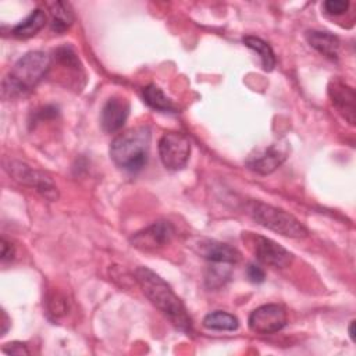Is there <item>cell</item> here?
<instances>
[{"label":"cell","instance_id":"obj_19","mask_svg":"<svg viewBox=\"0 0 356 356\" xmlns=\"http://www.w3.org/2000/svg\"><path fill=\"white\" fill-rule=\"evenodd\" d=\"M242 42L246 47H249L250 50H253L254 53L259 54L264 71H273L274 70L275 56H274V51H273V49L270 47V44L267 42H264L263 39H260L257 36H245L242 39Z\"/></svg>","mask_w":356,"mask_h":356},{"label":"cell","instance_id":"obj_8","mask_svg":"<svg viewBox=\"0 0 356 356\" xmlns=\"http://www.w3.org/2000/svg\"><path fill=\"white\" fill-rule=\"evenodd\" d=\"M174 234H175V229L170 221L159 220L152 222L146 228L135 232L129 238V242L136 249L150 252L170 243Z\"/></svg>","mask_w":356,"mask_h":356},{"label":"cell","instance_id":"obj_28","mask_svg":"<svg viewBox=\"0 0 356 356\" xmlns=\"http://www.w3.org/2000/svg\"><path fill=\"white\" fill-rule=\"evenodd\" d=\"M353 328H355V320H352L349 324V337H350L352 342H355V330Z\"/></svg>","mask_w":356,"mask_h":356},{"label":"cell","instance_id":"obj_7","mask_svg":"<svg viewBox=\"0 0 356 356\" xmlns=\"http://www.w3.org/2000/svg\"><path fill=\"white\" fill-rule=\"evenodd\" d=\"M248 325L250 331L260 335L275 334L286 325V312L277 303L259 306L249 314Z\"/></svg>","mask_w":356,"mask_h":356},{"label":"cell","instance_id":"obj_14","mask_svg":"<svg viewBox=\"0 0 356 356\" xmlns=\"http://www.w3.org/2000/svg\"><path fill=\"white\" fill-rule=\"evenodd\" d=\"M306 40L307 43L316 49L320 54L328 57V58H337L339 53V39L327 31H317L312 29L306 32Z\"/></svg>","mask_w":356,"mask_h":356},{"label":"cell","instance_id":"obj_10","mask_svg":"<svg viewBox=\"0 0 356 356\" xmlns=\"http://www.w3.org/2000/svg\"><path fill=\"white\" fill-rule=\"evenodd\" d=\"M191 246L197 254H200L203 259L211 263L232 264V263H236L241 257L239 252L234 246H229L228 243H224L216 239L197 238Z\"/></svg>","mask_w":356,"mask_h":356},{"label":"cell","instance_id":"obj_12","mask_svg":"<svg viewBox=\"0 0 356 356\" xmlns=\"http://www.w3.org/2000/svg\"><path fill=\"white\" fill-rule=\"evenodd\" d=\"M129 115V103L125 97L111 96L100 111V125L104 132L113 134L121 129Z\"/></svg>","mask_w":356,"mask_h":356},{"label":"cell","instance_id":"obj_16","mask_svg":"<svg viewBox=\"0 0 356 356\" xmlns=\"http://www.w3.org/2000/svg\"><path fill=\"white\" fill-rule=\"evenodd\" d=\"M50 26L56 33H64L74 22V13L68 3L56 1L50 4Z\"/></svg>","mask_w":356,"mask_h":356},{"label":"cell","instance_id":"obj_4","mask_svg":"<svg viewBox=\"0 0 356 356\" xmlns=\"http://www.w3.org/2000/svg\"><path fill=\"white\" fill-rule=\"evenodd\" d=\"M248 211L257 224L282 236L300 239L309 234L306 227L295 216L275 206L263 202H250Z\"/></svg>","mask_w":356,"mask_h":356},{"label":"cell","instance_id":"obj_21","mask_svg":"<svg viewBox=\"0 0 356 356\" xmlns=\"http://www.w3.org/2000/svg\"><path fill=\"white\" fill-rule=\"evenodd\" d=\"M54 56H56V60L64 65V67H68V68H72V70H79L81 68V63H79V58L76 56V53L74 51L72 47L70 46H61L58 47L56 51H54Z\"/></svg>","mask_w":356,"mask_h":356},{"label":"cell","instance_id":"obj_18","mask_svg":"<svg viewBox=\"0 0 356 356\" xmlns=\"http://www.w3.org/2000/svg\"><path fill=\"white\" fill-rule=\"evenodd\" d=\"M203 327L211 331H235L239 327V321L231 313L216 310L204 316Z\"/></svg>","mask_w":356,"mask_h":356},{"label":"cell","instance_id":"obj_25","mask_svg":"<svg viewBox=\"0 0 356 356\" xmlns=\"http://www.w3.org/2000/svg\"><path fill=\"white\" fill-rule=\"evenodd\" d=\"M3 352L8 355H29V350L25 343L21 342H10L3 346Z\"/></svg>","mask_w":356,"mask_h":356},{"label":"cell","instance_id":"obj_26","mask_svg":"<svg viewBox=\"0 0 356 356\" xmlns=\"http://www.w3.org/2000/svg\"><path fill=\"white\" fill-rule=\"evenodd\" d=\"M1 261L6 263L7 260H11L15 254V250H14V246L6 241V238H1Z\"/></svg>","mask_w":356,"mask_h":356},{"label":"cell","instance_id":"obj_9","mask_svg":"<svg viewBox=\"0 0 356 356\" xmlns=\"http://www.w3.org/2000/svg\"><path fill=\"white\" fill-rule=\"evenodd\" d=\"M253 252L260 263L274 268H285L293 260V254L288 249L261 235L253 238Z\"/></svg>","mask_w":356,"mask_h":356},{"label":"cell","instance_id":"obj_27","mask_svg":"<svg viewBox=\"0 0 356 356\" xmlns=\"http://www.w3.org/2000/svg\"><path fill=\"white\" fill-rule=\"evenodd\" d=\"M8 327H10V318H8V316L6 314V312L1 310V335L6 334V331L8 330Z\"/></svg>","mask_w":356,"mask_h":356},{"label":"cell","instance_id":"obj_3","mask_svg":"<svg viewBox=\"0 0 356 356\" xmlns=\"http://www.w3.org/2000/svg\"><path fill=\"white\" fill-rule=\"evenodd\" d=\"M152 131L147 125H138L118 134L110 143V157L125 171H140L149 159Z\"/></svg>","mask_w":356,"mask_h":356},{"label":"cell","instance_id":"obj_11","mask_svg":"<svg viewBox=\"0 0 356 356\" xmlns=\"http://www.w3.org/2000/svg\"><path fill=\"white\" fill-rule=\"evenodd\" d=\"M288 157V146L273 143L264 150L256 153L254 156H249L246 160V165L249 170L257 174H271L275 171Z\"/></svg>","mask_w":356,"mask_h":356},{"label":"cell","instance_id":"obj_2","mask_svg":"<svg viewBox=\"0 0 356 356\" xmlns=\"http://www.w3.org/2000/svg\"><path fill=\"white\" fill-rule=\"evenodd\" d=\"M50 56L40 50L25 53L1 81V97L13 100L28 95L50 70Z\"/></svg>","mask_w":356,"mask_h":356},{"label":"cell","instance_id":"obj_1","mask_svg":"<svg viewBox=\"0 0 356 356\" xmlns=\"http://www.w3.org/2000/svg\"><path fill=\"white\" fill-rule=\"evenodd\" d=\"M135 281L145 296L179 330L191 331L192 321L181 299L174 293L171 286L154 271L147 267H138L134 273Z\"/></svg>","mask_w":356,"mask_h":356},{"label":"cell","instance_id":"obj_20","mask_svg":"<svg viewBox=\"0 0 356 356\" xmlns=\"http://www.w3.org/2000/svg\"><path fill=\"white\" fill-rule=\"evenodd\" d=\"M231 277V267L228 263H213L204 273V284L209 289L224 286Z\"/></svg>","mask_w":356,"mask_h":356},{"label":"cell","instance_id":"obj_13","mask_svg":"<svg viewBox=\"0 0 356 356\" xmlns=\"http://www.w3.org/2000/svg\"><path fill=\"white\" fill-rule=\"evenodd\" d=\"M328 96L337 111L350 125H355V90L341 79H332L328 85Z\"/></svg>","mask_w":356,"mask_h":356},{"label":"cell","instance_id":"obj_24","mask_svg":"<svg viewBox=\"0 0 356 356\" xmlns=\"http://www.w3.org/2000/svg\"><path fill=\"white\" fill-rule=\"evenodd\" d=\"M246 275L248 278L254 282V284H260L264 281L266 278V274H264V270L256 264V263H249L248 267H246Z\"/></svg>","mask_w":356,"mask_h":356},{"label":"cell","instance_id":"obj_22","mask_svg":"<svg viewBox=\"0 0 356 356\" xmlns=\"http://www.w3.org/2000/svg\"><path fill=\"white\" fill-rule=\"evenodd\" d=\"M47 309H49V313H51L54 317L63 316L67 312V300H65V298L58 295V293L51 295L49 298V300H47Z\"/></svg>","mask_w":356,"mask_h":356},{"label":"cell","instance_id":"obj_15","mask_svg":"<svg viewBox=\"0 0 356 356\" xmlns=\"http://www.w3.org/2000/svg\"><path fill=\"white\" fill-rule=\"evenodd\" d=\"M46 21H47L46 13L40 8H35L25 19H22L19 24H17L11 29V33L18 39L32 38L44 26Z\"/></svg>","mask_w":356,"mask_h":356},{"label":"cell","instance_id":"obj_5","mask_svg":"<svg viewBox=\"0 0 356 356\" xmlns=\"http://www.w3.org/2000/svg\"><path fill=\"white\" fill-rule=\"evenodd\" d=\"M6 171L19 184L25 186H31L36 189L43 197L47 200H57L58 199V189L56 184L51 181L49 175L42 171H38L25 163L8 160L4 163Z\"/></svg>","mask_w":356,"mask_h":356},{"label":"cell","instance_id":"obj_23","mask_svg":"<svg viewBox=\"0 0 356 356\" xmlns=\"http://www.w3.org/2000/svg\"><path fill=\"white\" fill-rule=\"evenodd\" d=\"M324 10L330 15H341L348 11L349 8V1L346 0H327L323 4Z\"/></svg>","mask_w":356,"mask_h":356},{"label":"cell","instance_id":"obj_17","mask_svg":"<svg viewBox=\"0 0 356 356\" xmlns=\"http://www.w3.org/2000/svg\"><path fill=\"white\" fill-rule=\"evenodd\" d=\"M142 95H143L145 103L149 107H152L153 110H157L160 113H175L177 111L174 103L154 83H150V85L145 86Z\"/></svg>","mask_w":356,"mask_h":356},{"label":"cell","instance_id":"obj_6","mask_svg":"<svg viewBox=\"0 0 356 356\" xmlns=\"http://www.w3.org/2000/svg\"><path fill=\"white\" fill-rule=\"evenodd\" d=\"M159 156L167 170H182L191 156L189 138L181 132H165L159 140Z\"/></svg>","mask_w":356,"mask_h":356}]
</instances>
